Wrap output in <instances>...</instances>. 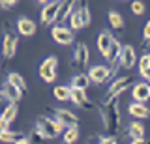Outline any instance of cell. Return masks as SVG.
Wrapping results in <instances>:
<instances>
[{
  "instance_id": "obj_1",
  "label": "cell",
  "mask_w": 150,
  "mask_h": 144,
  "mask_svg": "<svg viewBox=\"0 0 150 144\" xmlns=\"http://www.w3.org/2000/svg\"><path fill=\"white\" fill-rule=\"evenodd\" d=\"M103 120H105V127L111 135L118 131V105H116V96H109L105 101H103Z\"/></svg>"
},
{
  "instance_id": "obj_2",
  "label": "cell",
  "mask_w": 150,
  "mask_h": 144,
  "mask_svg": "<svg viewBox=\"0 0 150 144\" xmlns=\"http://www.w3.org/2000/svg\"><path fill=\"white\" fill-rule=\"evenodd\" d=\"M36 127H38V131L43 135V138H54L64 129V125L58 120H51V118H45V116H40Z\"/></svg>"
},
{
  "instance_id": "obj_3",
  "label": "cell",
  "mask_w": 150,
  "mask_h": 144,
  "mask_svg": "<svg viewBox=\"0 0 150 144\" xmlns=\"http://www.w3.org/2000/svg\"><path fill=\"white\" fill-rule=\"evenodd\" d=\"M56 67H58V60L56 56H49L43 60V64L40 66V77L45 82H53L56 79Z\"/></svg>"
},
{
  "instance_id": "obj_4",
  "label": "cell",
  "mask_w": 150,
  "mask_h": 144,
  "mask_svg": "<svg viewBox=\"0 0 150 144\" xmlns=\"http://www.w3.org/2000/svg\"><path fill=\"white\" fill-rule=\"evenodd\" d=\"M88 60H90V53H88L86 45H84V43H79L77 47H75V53H73V64L79 69H83V67H86Z\"/></svg>"
},
{
  "instance_id": "obj_5",
  "label": "cell",
  "mask_w": 150,
  "mask_h": 144,
  "mask_svg": "<svg viewBox=\"0 0 150 144\" xmlns=\"http://www.w3.org/2000/svg\"><path fill=\"white\" fill-rule=\"evenodd\" d=\"M58 8H60V2H49V4H45L43 11H41V21H43V25H53V22L56 21Z\"/></svg>"
},
{
  "instance_id": "obj_6",
  "label": "cell",
  "mask_w": 150,
  "mask_h": 144,
  "mask_svg": "<svg viewBox=\"0 0 150 144\" xmlns=\"http://www.w3.org/2000/svg\"><path fill=\"white\" fill-rule=\"evenodd\" d=\"M53 39L60 45H69L73 41V34L69 28H64V26H54L53 28Z\"/></svg>"
},
{
  "instance_id": "obj_7",
  "label": "cell",
  "mask_w": 150,
  "mask_h": 144,
  "mask_svg": "<svg viewBox=\"0 0 150 144\" xmlns=\"http://www.w3.org/2000/svg\"><path fill=\"white\" fill-rule=\"evenodd\" d=\"M54 116H56V120H58L62 125H66V127H77V116H75L73 112H69V110H66V109H60V110H54Z\"/></svg>"
},
{
  "instance_id": "obj_8",
  "label": "cell",
  "mask_w": 150,
  "mask_h": 144,
  "mask_svg": "<svg viewBox=\"0 0 150 144\" xmlns=\"http://www.w3.org/2000/svg\"><path fill=\"white\" fill-rule=\"evenodd\" d=\"M17 45H19V41L17 38L13 34H8L4 36V41H2V53H4V56L6 58H11L13 54H15V49H17Z\"/></svg>"
},
{
  "instance_id": "obj_9",
  "label": "cell",
  "mask_w": 150,
  "mask_h": 144,
  "mask_svg": "<svg viewBox=\"0 0 150 144\" xmlns=\"http://www.w3.org/2000/svg\"><path fill=\"white\" fill-rule=\"evenodd\" d=\"M129 86H131V77H120V79H116V81L111 84L109 96H116V97H118L122 92H126Z\"/></svg>"
},
{
  "instance_id": "obj_10",
  "label": "cell",
  "mask_w": 150,
  "mask_h": 144,
  "mask_svg": "<svg viewBox=\"0 0 150 144\" xmlns=\"http://www.w3.org/2000/svg\"><path fill=\"white\" fill-rule=\"evenodd\" d=\"M111 77V69L107 66H96L90 69V75H88V79H92L94 82H105L107 79Z\"/></svg>"
},
{
  "instance_id": "obj_11",
  "label": "cell",
  "mask_w": 150,
  "mask_h": 144,
  "mask_svg": "<svg viewBox=\"0 0 150 144\" xmlns=\"http://www.w3.org/2000/svg\"><path fill=\"white\" fill-rule=\"evenodd\" d=\"M135 49L131 47V45H126V47H122V54H120V64L124 67H133L135 66Z\"/></svg>"
},
{
  "instance_id": "obj_12",
  "label": "cell",
  "mask_w": 150,
  "mask_h": 144,
  "mask_svg": "<svg viewBox=\"0 0 150 144\" xmlns=\"http://www.w3.org/2000/svg\"><path fill=\"white\" fill-rule=\"evenodd\" d=\"M131 92H133L135 103H143V101H146L150 97V86L146 84V82H139V84H135Z\"/></svg>"
},
{
  "instance_id": "obj_13",
  "label": "cell",
  "mask_w": 150,
  "mask_h": 144,
  "mask_svg": "<svg viewBox=\"0 0 150 144\" xmlns=\"http://www.w3.org/2000/svg\"><path fill=\"white\" fill-rule=\"evenodd\" d=\"M112 41H115V39H112L111 32L103 30L101 34H100V38H98V49H100V53L103 54V56H107V53H109V49H111Z\"/></svg>"
},
{
  "instance_id": "obj_14",
  "label": "cell",
  "mask_w": 150,
  "mask_h": 144,
  "mask_svg": "<svg viewBox=\"0 0 150 144\" xmlns=\"http://www.w3.org/2000/svg\"><path fill=\"white\" fill-rule=\"evenodd\" d=\"M17 30H19V34H23V36H34L36 34V25H34V21L26 19V17H21V19L17 21Z\"/></svg>"
},
{
  "instance_id": "obj_15",
  "label": "cell",
  "mask_w": 150,
  "mask_h": 144,
  "mask_svg": "<svg viewBox=\"0 0 150 144\" xmlns=\"http://www.w3.org/2000/svg\"><path fill=\"white\" fill-rule=\"evenodd\" d=\"M2 96L6 97V99H9L11 103H17V101L23 97V94H21V92H19L15 86H11L9 82H6V84L2 86Z\"/></svg>"
},
{
  "instance_id": "obj_16",
  "label": "cell",
  "mask_w": 150,
  "mask_h": 144,
  "mask_svg": "<svg viewBox=\"0 0 150 144\" xmlns=\"http://www.w3.org/2000/svg\"><path fill=\"white\" fill-rule=\"evenodd\" d=\"M120 54H122V47H120V43H118V41L115 39L105 58H107V62H109V64H116V62H120Z\"/></svg>"
},
{
  "instance_id": "obj_17",
  "label": "cell",
  "mask_w": 150,
  "mask_h": 144,
  "mask_svg": "<svg viewBox=\"0 0 150 144\" xmlns=\"http://www.w3.org/2000/svg\"><path fill=\"white\" fill-rule=\"evenodd\" d=\"M129 114L135 116V118H148L150 110H148V107H144L143 103H131L129 105Z\"/></svg>"
},
{
  "instance_id": "obj_18",
  "label": "cell",
  "mask_w": 150,
  "mask_h": 144,
  "mask_svg": "<svg viewBox=\"0 0 150 144\" xmlns=\"http://www.w3.org/2000/svg\"><path fill=\"white\" fill-rule=\"evenodd\" d=\"M73 2H60V8H58V13H56V21L62 22L64 19H69V15H71L73 11Z\"/></svg>"
},
{
  "instance_id": "obj_19",
  "label": "cell",
  "mask_w": 150,
  "mask_h": 144,
  "mask_svg": "<svg viewBox=\"0 0 150 144\" xmlns=\"http://www.w3.org/2000/svg\"><path fill=\"white\" fill-rule=\"evenodd\" d=\"M71 101L77 107H90V101H88L84 90H71Z\"/></svg>"
},
{
  "instance_id": "obj_20",
  "label": "cell",
  "mask_w": 150,
  "mask_h": 144,
  "mask_svg": "<svg viewBox=\"0 0 150 144\" xmlns=\"http://www.w3.org/2000/svg\"><path fill=\"white\" fill-rule=\"evenodd\" d=\"M8 82L11 86H15L21 94H25L26 92V82H25V79H23L19 73H9V77H8Z\"/></svg>"
},
{
  "instance_id": "obj_21",
  "label": "cell",
  "mask_w": 150,
  "mask_h": 144,
  "mask_svg": "<svg viewBox=\"0 0 150 144\" xmlns=\"http://www.w3.org/2000/svg\"><path fill=\"white\" fill-rule=\"evenodd\" d=\"M88 84H90V79L86 75H75L71 79V90H86Z\"/></svg>"
},
{
  "instance_id": "obj_22",
  "label": "cell",
  "mask_w": 150,
  "mask_h": 144,
  "mask_svg": "<svg viewBox=\"0 0 150 144\" xmlns=\"http://www.w3.org/2000/svg\"><path fill=\"white\" fill-rule=\"evenodd\" d=\"M129 135H131L133 140H143V137H144V125L141 124V122H133V124L129 125Z\"/></svg>"
},
{
  "instance_id": "obj_23",
  "label": "cell",
  "mask_w": 150,
  "mask_h": 144,
  "mask_svg": "<svg viewBox=\"0 0 150 144\" xmlns=\"http://www.w3.org/2000/svg\"><path fill=\"white\" fill-rule=\"evenodd\" d=\"M15 116H17V103H9L2 112V120L6 124H11L15 120Z\"/></svg>"
},
{
  "instance_id": "obj_24",
  "label": "cell",
  "mask_w": 150,
  "mask_h": 144,
  "mask_svg": "<svg viewBox=\"0 0 150 144\" xmlns=\"http://www.w3.org/2000/svg\"><path fill=\"white\" fill-rule=\"evenodd\" d=\"M21 138H25L23 137V133H15V131H0V140L2 142H13L15 144L17 140H21Z\"/></svg>"
},
{
  "instance_id": "obj_25",
  "label": "cell",
  "mask_w": 150,
  "mask_h": 144,
  "mask_svg": "<svg viewBox=\"0 0 150 144\" xmlns=\"http://www.w3.org/2000/svg\"><path fill=\"white\" fill-rule=\"evenodd\" d=\"M54 97L58 101H68V99H71V88H68V86H56L54 88Z\"/></svg>"
},
{
  "instance_id": "obj_26",
  "label": "cell",
  "mask_w": 150,
  "mask_h": 144,
  "mask_svg": "<svg viewBox=\"0 0 150 144\" xmlns=\"http://www.w3.org/2000/svg\"><path fill=\"white\" fill-rule=\"evenodd\" d=\"M77 10H79V17H81L83 26H88V25H90V21H92V15H90V10H88V6L83 2L81 6L77 8Z\"/></svg>"
},
{
  "instance_id": "obj_27",
  "label": "cell",
  "mask_w": 150,
  "mask_h": 144,
  "mask_svg": "<svg viewBox=\"0 0 150 144\" xmlns=\"http://www.w3.org/2000/svg\"><path fill=\"white\" fill-rule=\"evenodd\" d=\"M109 22L115 26L116 30L124 28V19H122V15H120V13H116V11H109Z\"/></svg>"
},
{
  "instance_id": "obj_28",
  "label": "cell",
  "mask_w": 150,
  "mask_h": 144,
  "mask_svg": "<svg viewBox=\"0 0 150 144\" xmlns=\"http://www.w3.org/2000/svg\"><path fill=\"white\" fill-rule=\"evenodd\" d=\"M77 138H79V131H77V127H69L68 131L64 133V142H66V144H73V142H77Z\"/></svg>"
},
{
  "instance_id": "obj_29",
  "label": "cell",
  "mask_w": 150,
  "mask_h": 144,
  "mask_svg": "<svg viewBox=\"0 0 150 144\" xmlns=\"http://www.w3.org/2000/svg\"><path fill=\"white\" fill-rule=\"evenodd\" d=\"M69 25H71V28H73V30H79V28H83L81 17H79V10H75V8H73L71 15H69Z\"/></svg>"
},
{
  "instance_id": "obj_30",
  "label": "cell",
  "mask_w": 150,
  "mask_h": 144,
  "mask_svg": "<svg viewBox=\"0 0 150 144\" xmlns=\"http://www.w3.org/2000/svg\"><path fill=\"white\" fill-rule=\"evenodd\" d=\"M28 140H30V144H43L45 138H43V135L38 131V127H34V131H32V135H30Z\"/></svg>"
},
{
  "instance_id": "obj_31",
  "label": "cell",
  "mask_w": 150,
  "mask_h": 144,
  "mask_svg": "<svg viewBox=\"0 0 150 144\" xmlns=\"http://www.w3.org/2000/svg\"><path fill=\"white\" fill-rule=\"evenodd\" d=\"M131 11H133L135 15H143L144 13V2H139V0L131 2Z\"/></svg>"
},
{
  "instance_id": "obj_32",
  "label": "cell",
  "mask_w": 150,
  "mask_h": 144,
  "mask_svg": "<svg viewBox=\"0 0 150 144\" xmlns=\"http://www.w3.org/2000/svg\"><path fill=\"white\" fill-rule=\"evenodd\" d=\"M15 6H17L15 0H4V2H0V8H4V10H11Z\"/></svg>"
},
{
  "instance_id": "obj_33",
  "label": "cell",
  "mask_w": 150,
  "mask_h": 144,
  "mask_svg": "<svg viewBox=\"0 0 150 144\" xmlns=\"http://www.w3.org/2000/svg\"><path fill=\"white\" fill-rule=\"evenodd\" d=\"M146 66H150V56H148V54H144V56L139 60V67H146Z\"/></svg>"
},
{
  "instance_id": "obj_34",
  "label": "cell",
  "mask_w": 150,
  "mask_h": 144,
  "mask_svg": "<svg viewBox=\"0 0 150 144\" xmlns=\"http://www.w3.org/2000/svg\"><path fill=\"white\" fill-rule=\"evenodd\" d=\"M139 71H141V75H143L144 79H148V81H150V66H146V67H139Z\"/></svg>"
},
{
  "instance_id": "obj_35",
  "label": "cell",
  "mask_w": 150,
  "mask_h": 144,
  "mask_svg": "<svg viewBox=\"0 0 150 144\" xmlns=\"http://www.w3.org/2000/svg\"><path fill=\"white\" fill-rule=\"evenodd\" d=\"M101 144H116V140L112 137H105V138H101Z\"/></svg>"
},
{
  "instance_id": "obj_36",
  "label": "cell",
  "mask_w": 150,
  "mask_h": 144,
  "mask_svg": "<svg viewBox=\"0 0 150 144\" xmlns=\"http://www.w3.org/2000/svg\"><path fill=\"white\" fill-rule=\"evenodd\" d=\"M144 39H150V21L146 22V26H144Z\"/></svg>"
},
{
  "instance_id": "obj_37",
  "label": "cell",
  "mask_w": 150,
  "mask_h": 144,
  "mask_svg": "<svg viewBox=\"0 0 150 144\" xmlns=\"http://www.w3.org/2000/svg\"><path fill=\"white\" fill-rule=\"evenodd\" d=\"M0 131H8V124L2 120V116H0Z\"/></svg>"
},
{
  "instance_id": "obj_38",
  "label": "cell",
  "mask_w": 150,
  "mask_h": 144,
  "mask_svg": "<svg viewBox=\"0 0 150 144\" xmlns=\"http://www.w3.org/2000/svg\"><path fill=\"white\" fill-rule=\"evenodd\" d=\"M15 144H30V140H28V138H21V140H17Z\"/></svg>"
},
{
  "instance_id": "obj_39",
  "label": "cell",
  "mask_w": 150,
  "mask_h": 144,
  "mask_svg": "<svg viewBox=\"0 0 150 144\" xmlns=\"http://www.w3.org/2000/svg\"><path fill=\"white\" fill-rule=\"evenodd\" d=\"M131 144H146V140H144V138H143V140H133Z\"/></svg>"
},
{
  "instance_id": "obj_40",
  "label": "cell",
  "mask_w": 150,
  "mask_h": 144,
  "mask_svg": "<svg viewBox=\"0 0 150 144\" xmlns=\"http://www.w3.org/2000/svg\"><path fill=\"white\" fill-rule=\"evenodd\" d=\"M4 99V96H2V92H0V101H2Z\"/></svg>"
},
{
  "instance_id": "obj_41",
  "label": "cell",
  "mask_w": 150,
  "mask_h": 144,
  "mask_svg": "<svg viewBox=\"0 0 150 144\" xmlns=\"http://www.w3.org/2000/svg\"><path fill=\"white\" fill-rule=\"evenodd\" d=\"M148 56H150V54H148Z\"/></svg>"
}]
</instances>
